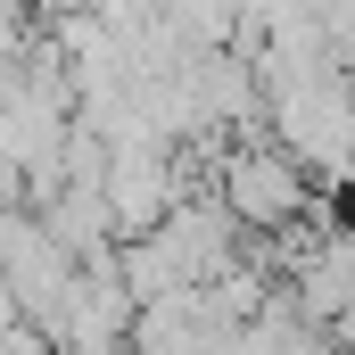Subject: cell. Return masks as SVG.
I'll return each instance as SVG.
<instances>
[{
    "label": "cell",
    "mask_w": 355,
    "mask_h": 355,
    "mask_svg": "<svg viewBox=\"0 0 355 355\" xmlns=\"http://www.w3.org/2000/svg\"><path fill=\"white\" fill-rule=\"evenodd\" d=\"M8 331H25V306H17V297H8V281H0V339H8Z\"/></svg>",
    "instance_id": "3"
},
{
    "label": "cell",
    "mask_w": 355,
    "mask_h": 355,
    "mask_svg": "<svg viewBox=\"0 0 355 355\" xmlns=\"http://www.w3.org/2000/svg\"><path fill=\"white\" fill-rule=\"evenodd\" d=\"M215 198L240 215V232L289 240V223H306V207H314V174L281 141H240L215 157Z\"/></svg>",
    "instance_id": "1"
},
{
    "label": "cell",
    "mask_w": 355,
    "mask_h": 355,
    "mask_svg": "<svg viewBox=\"0 0 355 355\" xmlns=\"http://www.w3.org/2000/svg\"><path fill=\"white\" fill-rule=\"evenodd\" d=\"M91 0H33V17H42V25H67V17H83Z\"/></svg>",
    "instance_id": "2"
}]
</instances>
